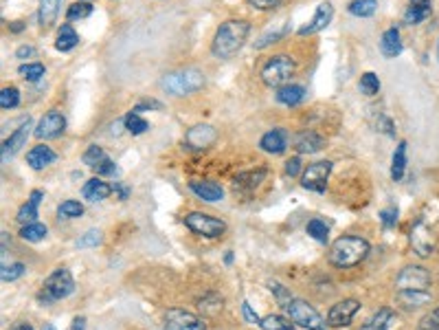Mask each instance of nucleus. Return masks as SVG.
Masks as SVG:
<instances>
[{"label":"nucleus","mask_w":439,"mask_h":330,"mask_svg":"<svg viewBox=\"0 0 439 330\" xmlns=\"http://www.w3.org/2000/svg\"><path fill=\"white\" fill-rule=\"evenodd\" d=\"M204 86V75L196 69H185V71H176L165 75L161 80V88L167 91L170 95L176 97H185L191 93H198L200 88Z\"/></svg>","instance_id":"obj_3"},{"label":"nucleus","mask_w":439,"mask_h":330,"mask_svg":"<svg viewBox=\"0 0 439 330\" xmlns=\"http://www.w3.org/2000/svg\"><path fill=\"white\" fill-rule=\"evenodd\" d=\"M323 146H325V139L314 130H305L294 139V150L299 155H314Z\"/></svg>","instance_id":"obj_17"},{"label":"nucleus","mask_w":439,"mask_h":330,"mask_svg":"<svg viewBox=\"0 0 439 330\" xmlns=\"http://www.w3.org/2000/svg\"><path fill=\"white\" fill-rule=\"evenodd\" d=\"M66 130V119L60 110H48L46 115L40 119L35 128V137L37 139H57L60 134H64Z\"/></svg>","instance_id":"obj_12"},{"label":"nucleus","mask_w":439,"mask_h":330,"mask_svg":"<svg viewBox=\"0 0 439 330\" xmlns=\"http://www.w3.org/2000/svg\"><path fill=\"white\" fill-rule=\"evenodd\" d=\"M84 324H86L84 317H77V320L73 322V326H71V330H84Z\"/></svg>","instance_id":"obj_56"},{"label":"nucleus","mask_w":439,"mask_h":330,"mask_svg":"<svg viewBox=\"0 0 439 330\" xmlns=\"http://www.w3.org/2000/svg\"><path fill=\"white\" fill-rule=\"evenodd\" d=\"M411 245H413V249H415V253H418L420 258L431 256L433 249H435L431 229H429V227H426L422 220H420L415 227H413V232H411Z\"/></svg>","instance_id":"obj_13"},{"label":"nucleus","mask_w":439,"mask_h":330,"mask_svg":"<svg viewBox=\"0 0 439 330\" xmlns=\"http://www.w3.org/2000/svg\"><path fill=\"white\" fill-rule=\"evenodd\" d=\"M77 42H80V37H77L75 29L71 27V24H62V29L57 33V51H62V53H66V51H73L77 46Z\"/></svg>","instance_id":"obj_29"},{"label":"nucleus","mask_w":439,"mask_h":330,"mask_svg":"<svg viewBox=\"0 0 439 330\" xmlns=\"http://www.w3.org/2000/svg\"><path fill=\"white\" fill-rule=\"evenodd\" d=\"M82 214H84V205L80 200H64L57 207L60 218H80Z\"/></svg>","instance_id":"obj_36"},{"label":"nucleus","mask_w":439,"mask_h":330,"mask_svg":"<svg viewBox=\"0 0 439 330\" xmlns=\"http://www.w3.org/2000/svg\"><path fill=\"white\" fill-rule=\"evenodd\" d=\"M16 55H18V58H29V55H33V46H20Z\"/></svg>","instance_id":"obj_55"},{"label":"nucleus","mask_w":439,"mask_h":330,"mask_svg":"<svg viewBox=\"0 0 439 330\" xmlns=\"http://www.w3.org/2000/svg\"><path fill=\"white\" fill-rule=\"evenodd\" d=\"M380 220L382 225L386 227V229H391V227H395L397 223V207H386L380 211Z\"/></svg>","instance_id":"obj_48"},{"label":"nucleus","mask_w":439,"mask_h":330,"mask_svg":"<svg viewBox=\"0 0 439 330\" xmlns=\"http://www.w3.org/2000/svg\"><path fill=\"white\" fill-rule=\"evenodd\" d=\"M330 172H332V163L330 161H316L312 165H307V170L301 176V185L310 192H325L328 187V179H330Z\"/></svg>","instance_id":"obj_9"},{"label":"nucleus","mask_w":439,"mask_h":330,"mask_svg":"<svg viewBox=\"0 0 439 330\" xmlns=\"http://www.w3.org/2000/svg\"><path fill=\"white\" fill-rule=\"evenodd\" d=\"M114 192L112 185L103 183L101 179H90L84 187H82V196L90 202H99V200H106L110 194Z\"/></svg>","instance_id":"obj_23"},{"label":"nucleus","mask_w":439,"mask_h":330,"mask_svg":"<svg viewBox=\"0 0 439 330\" xmlns=\"http://www.w3.org/2000/svg\"><path fill=\"white\" fill-rule=\"evenodd\" d=\"M215 139H217V134L211 125H193L185 137V144L191 150H204V148H209Z\"/></svg>","instance_id":"obj_14"},{"label":"nucleus","mask_w":439,"mask_h":330,"mask_svg":"<svg viewBox=\"0 0 439 330\" xmlns=\"http://www.w3.org/2000/svg\"><path fill=\"white\" fill-rule=\"evenodd\" d=\"M350 14L356 16V18H369L376 14L378 9V0H354V3H350Z\"/></svg>","instance_id":"obj_31"},{"label":"nucleus","mask_w":439,"mask_h":330,"mask_svg":"<svg viewBox=\"0 0 439 330\" xmlns=\"http://www.w3.org/2000/svg\"><path fill=\"white\" fill-rule=\"evenodd\" d=\"M46 225L42 223H31V225H24L20 229V238L27 240V243H40V240L46 236Z\"/></svg>","instance_id":"obj_33"},{"label":"nucleus","mask_w":439,"mask_h":330,"mask_svg":"<svg viewBox=\"0 0 439 330\" xmlns=\"http://www.w3.org/2000/svg\"><path fill=\"white\" fill-rule=\"evenodd\" d=\"M112 189L119 194V198H121V200H125L127 196H130V187L123 185V183H114V185H112Z\"/></svg>","instance_id":"obj_54"},{"label":"nucleus","mask_w":439,"mask_h":330,"mask_svg":"<svg viewBox=\"0 0 439 330\" xmlns=\"http://www.w3.org/2000/svg\"><path fill=\"white\" fill-rule=\"evenodd\" d=\"M242 313H244V320H247L249 324L260 326V322H262V320L253 313V309H251V304H249V302H244V304H242Z\"/></svg>","instance_id":"obj_51"},{"label":"nucleus","mask_w":439,"mask_h":330,"mask_svg":"<svg viewBox=\"0 0 439 330\" xmlns=\"http://www.w3.org/2000/svg\"><path fill=\"white\" fill-rule=\"evenodd\" d=\"M431 273L424 266H404L395 277V290H429Z\"/></svg>","instance_id":"obj_8"},{"label":"nucleus","mask_w":439,"mask_h":330,"mask_svg":"<svg viewBox=\"0 0 439 330\" xmlns=\"http://www.w3.org/2000/svg\"><path fill=\"white\" fill-rule=\"evenodd\" d=\"M332 18H334V7L330 3H321L314 18H312V22L305 24V27H301L299 35H314V33L323 31L332 22Z\"/></svg>","instance_id":"obj_15"},{"label":"nucleus","mask_w":439,"mask_h":330,"mask_svg":"<svg viewBox=\"0 0 439 330\" xmlns=\"http://www.w3.org/2000/svg\"><path fill=\"white\" fill-rule=\"evenodd\" d=\"M268 286H270V290H273V293H275V297H277V302H279V306L288 309V304L294 299V297L290 295V290H288L286 286H281L279 282H270Z\"/></svg>","instance_id":"obj_43"},{"label":"nucleus","mask_w":439,"mask_h":330,"mask_svg":"<svg viewBox=\"0 0 439 330\" xmlns=\"http://www.w3.org/2000/svg\"><path fill=\"white\" fill-rule=\"evenodd\" d=\"M307 234L312 236L314 240H319V243H328V238H330V227L325 220H321V218H312L307 223Z\"/></svg>","instance_id":"obj_35"},{"label":"nucleus","mask_w":439,"mask_h":330,"mask_svg":"<svg viewBox=\"0 0 439 330\" xmlns=\"http://www.w3.org/2000/svg\"><path fill=\"white\" fill-rule=\"evenodd\" d=\"M406 141H400L395 152H393V161H391V179L393 181H400L404 176V170H406Z\"/></svg>","instance_id":"obj_28"},{"label":"nucleus","mask_w":439,"mask_h":330,"mask_svg":"<svg viewBox=\"0 0 439 330\" xmlns=\"http://www.w3.org/2000/svg\"><path fill=\"white\" fill-rule=\"evenodd\" d=\"M437 58H439V44H437Z\"/></svg>","instance_id":"obj_61"},{"label":"nucleus","mask_w":439,"mask_h":330,"mask_svg":"<svg viewBox=\"0 0 439 330\" xmlns=\"http://www.w3.org/2000/svg\"><path fill=\"white\" fill-rule=\"evenodd\" d=\"M369 256V243L360 236H341L337 243L330 247L328 260L339 269H350L360 264Z\"/></svg>","instance_id":"obj_2"},{"label":"nucleus","mask_w":439,"mask_h":330,"mask_svg":"<svg viewBox=\"0 0 439 330\" xmlns=\"http://www.w3.org/2000/svg\"><path fill=\"white\" fill-rule=\"evenodd\" d=\"M360 309V302L358 299H343L337 302L328 313V326L330 328H347L352 324L354 315Z\"/></svg>","instance_id":"obj_11"},{"label":"nucleus","mask_w":439,"mask_h":330,"mask_svg":"<svg viewBox=\"0 0 439 330\" xmlns=\"http://www.w3.org/2000/svg\"><path fill=\"white\" fill-rule=\"evenodd\" d=\"M397 324V315L391 309H380L378 313H373V317L360 326V330H391Z\"/></svg>","instance_id":"obj_22"},{"label":"nucleus","mask_w":439,"mask_h":330,"mask_svg":"<svg viewBox=\"0 0 439 330\" xmlns=\"http://www.w3.org/2000/svg\"><path fill=\"white\" fill-rule=\"evenodd\" d=\"M14 330H33V326L31 324H18Z\"/></svg>","instance_id":"obj_58"},{"label":"nucleus","mask_w":439,"mask_h":330,"mask_svg":"<svg viewBox=\"0 0 439 330\" xmlns=\"http://www.w3.org/2000/svg\"><path fill=\"white\" fill-rule=\"evenodd\" d=\"M82 3H86V0H82Z\"/></svg>","instance_id":"obj_63"},{"label":"nucleus","mask_w":439,"mask_h":330,"mask_svg":"<svg viewBox=\"0 0 439 330\" xmlns=\"http://www.w3.org/2000/svg\"><path fill=\"white\" fill-rule=\"evenodd\" d=\"M20 104V91L14 86L9 88H3V93H0V106H3L5 110H11L16 108Z\"/></svg>","instance_id":"obj_38"},{"label":"nucleus","mask_w":439,"mask_h":330,"mask_svg":"<svg viewBox=\"0 0 439 330\" xmlns=\"http://www.w3.org/2000/svg\"><path fill=\"white\" fill-rule=\"evenodd\" d=\"M165 330H206L198 315L185 309H170L165 313Z\"/></svg>","instance_id":"obj_10"},{"label":"nucleus","mask_w":439,"mask_h":330,"mask_svg":"<svg viewBox=\"0 0 439 330\" xmlns=\"http://www.w3.org/2000/svg\"><path fill=\"white\" fill-rule=\"evenodd\" d=\"M264 179H266V170L244 172V174H238V176H235V187H242V189H255Z\"/></svg>","instance_id":"obj_32"},{"label":"nucleus","mask_w":439,"mask_h":330,"mask_svg":"<svg viewBox=\"0 0 439 330\" xmlns=\"http://www.w3.org/2000/svg\"><path fill=\"white\" fill-rule=\"evenodd\" d=\"M299 170H301V159L299 157H294V159H290L286 163V174L288 176H296V174H299Z\"/></svg>","instance_id":"obj_52"},{"label":"nucleus","mask_w":439,"mask_h":330,"mask_svg":"<svg viewBox=\"0 0 439 330\" xmlns=\"http://www.w3.org/2000/svg\"><path fill=\"white\" fill-rule=\"evenodd\" d=\"M44 330H57V328H55V326H51V324H48V326H46Z\"/></svg>","instance_id":"obj_60"},{"label":"nucleus","mask_w":439,"mask_h":330,"mask_svg":"<svg viewBox=\"0 0 439 330\" xmlns=\"http://www.w3.org/2000/svg\"><path fill=\"white\" fill-rule=\"evenodd\" d=\"M294 73V60L288 55H275L270 58L264 69H262V82L266 86H273V88H281L286 86L288 80L292 78Z\"/></svg>","instance_id":"obj_5"},{"label":"nucleus","mask_w":439,"mask_h":330,"mask_svg":"<svg viewBox=\"0 0 439 330\" xmlns=\"http://www.w3.org/2000/svg\"><path fill=\"white\" fill-rule=\"evenodd\" d=\"M380 51L384 58H397L402 53V37H400V31L395 27L386 29L382 33V40H380Z\"/></svg>","instance_id":"obj_25"},{"label":"nucleus","mask_w":439,"mask_h":330,"mask_svg":"<svg viewBox=\"0 0 439 330\" xmlns=\"http://www.w3.org/2000/svg\"><path fill=\"white\" fill-rule=\"evenodd\" d=\"M53 161H57V155L48 146H35V148L29 150V155H27V163L33 170H42Z\"/></svg>","instance_id":"obj_24"},{"label":"nucleus","mask_w":439,"mask_h":330,"mask_svg":"<svg viewBox=\"0 0 439 330\" xmlns=\"http://www.w3.org/2000/svg\"><path fill=\"white\" fill-rule=\"evenodd\" d=\"M22 29H24L22 22H11V31H14V33H20Z\"/></svg>","instance_id":"obj_57"},{"label":"nucleus","mask_w":439,"mask_h":330,"mask_svg":"<svg viewBox=\"0 0 439 330\" xmlns=\"http://www.w3.org/2000/svg\"><path fill=\"white\" fill-rule=\"evenodd\" d=\"M395 299L400 306H404V309H420L424 304H429L433 299V295L429 290H397Z\"/></svg>","instance_id":"obj_21"},{"label":"nucleus","mask_w":439,"mask_h":330,"mask_svg":"<svg viewBox=\"0 0 439 330\" xmlns=\"http://www.w3.org/2000/svg\"><path fill=\"white\" fill-rule=\"evenodd\" d=\"M435 313H437V315H439V306H437V309H435Z\"/></svg>","instance_id":"obj_62"},{"label":"nucleus","mask_w":439,"mask_h":330,"mask_svg":"<svg viewBox=\"0 0 439 330\" xmlns=\"http://www.w3.org/2000/svg\"><path fill=\"white\" fill-rule=\"evenodd\" d=\"M125 128H127V132H132V134H143L150 128V123L145 119H141L136 112H130V115L125 117Z\"/></svg>","instance_id":"obj_39"},{"label":"nucleus","mask_w":439,"mask_h":330,"mask_svg":"<svg viewBox=\"0 0 439 330\" xmlns=\"http://www.w3.org/2000/svg\"><path fill=\"white\" fill-rule=\"evenodd\" d=\"M251 31V24L247 20H226L222 27L215 31L211 51L213 55L220 60H229L233 58L238 51L244 46Z\"/></svg>","instance_id":"obj_1"},{"label":"nucleus","mask_w":439,"mask_h":330,"mask_svg":"<svg viewBox=\"0 0 439 330\" xmlns=\"http://www.w3.org/2000/svg\"><path fill=\"white\" fill-rule=\"evenodd\" d=\"M260 328H264V330H296L294 324H290V320H286V317H281V315L262 317Z\"/></svg>","instance_id":"obj_34"},{"label":"nucleus","mask_w":439,"mask_h":330,"mask_svg":"<svg viewBox=\"0 0 439 330\" xmlns=\"http://www.w3.org/2000/svg\"><path fill=\"white\" fill-rule=\"evenodd\" d=\"M73 290H75V280H73L71 271L69 269H55L44 280L40 293H37V299H40L42 304H53V302L69 297Z\"/></svg>","instance_id":"obj_4"},{"label":"nucleus","mask_w":439,"mask_h":330,"mask_svg":"<svg viewBox=\"0 0 439 330\" xmlns=\"http://www.w3.org/2000/svg\"><path fill=\"white\" fill-rule=\"evenodd\" d=\"M20 75H24V80L29 82H37L44 75V67L40 62H33V64H22L20 67Z\"/></svg>","instance_id":"obj_41"},{"label":"nucleus","mask_w":439,"mask_h":330,"mask_svg":"<svg viewBox=\"0 0 439 330\" xmlns=\"http://www.w3.org/2000/svg\"><path fill=\"white\" fill-rule=\"evenodd\" d=\"M29 130H31V123H29V119H27L14 134H11V137L7 139V141L3 144V161H7L9 157H14L16 152H18L24 144H27Z\"/></svg>","instance_id":"obj_19"},{"label":"nucleus","mask_w":439,"mask_h":330,"mask_svg":"<svg viewBox=\"0 0 439 330\" xmlns=\"http://www.w3.org/2000/svg\"><path fill=\"white\" fill-rule=\"evenodd\" d=\"M378 128H382V130H384L386 134H391V137L395 134V132H393V130H395V125L391 123V119H389V117H380V123H378Z\"/></svg>","instance_id":"obj_53"},{"label":"nucleus","mask_w":439,"mask_h":330,"mask_svg":"<svg viewBox=\"0 0 439 330\" xmlns=\"http://www.w3.org/2000/svg\"><path fill=\"white\" fill-rule=\"evenodd\" d=\"M277 101L283 106H296V104H301V101L305 99V88L299 86V84H286V86H281L277 88Z\"/></svg>","instance_id":"obj_27"},{"label":"nucleus","mask_w":439,"mask_h":330,"mask_svg":"<svg viewBox=\"0 0 439 330\" xmlns=\"http://www.w3.org/2000/svg\"><path fill=\"white\" fill-rule=\"evenodd\" d=\"M249 3L255 7V9H260V11H268V9H275L281 5V0H249Z\"/></svg>","instance_id":"obj_50"},{"label":"nucleus","mask_w":439,"mask_h":330,"mask_svg":"<svg viewBox=\"0 0 439 330\" xmlns=\"http://www.w3.org/2000/svg\"><path fill=\"white\" fill-rule=\"evenodd\" d=\"M185 225L193 234L204 236V238H220L226 232L224 220L215 218V216L209 214H200V211H191L185 216Z\"/></svg>","instance_id":"obj_7"},{"label":"nucleus","mask_w":439,"mask_h":330,"mask_svg":"<svg viewBox=\"0 0 439 330\" xmlns=\"http://www.w3.org/2000/svg\"><path fill=\"white\" fill-rule=\"evenodd\" d=\"M288 315H290V322L294 326H301L305 330H325V320L319 315V311L312 306V304H307L305 299H292L288 304Z\"/></svg>","instance_id":"obj_6"},{"label":"nucleus","mask_w":439,"mask_h":330,"mask_svg":"<svg viewBox=\"0 0 439 330\" xmlns=\"http://www.w3.org/2000/svg\"><path fill=\"white\" fill-rule=\"evenodd\" d=\"M415 330H439V315L435 311L431 315H424Z\"/></svg>","instance_id":"obj_46"},{"label":"nucleus","mask_w":439,"mask_h":330,"mask_svg":"<svg viewBox=\"0 0 439 330\" xmlns=\"http://www.w3.org/2000/svg\"><path fill=\"white\" fill-rule=\"evenodd\" d=\"M95 172H97V174H103V176H112V174H117V165H114V163L106 157V159H103V161L97 165V168H95Z\"/></svg>","instance_id":"obj_49"},{"label":"nucleus","mask_w":439,"mask_h":330,"mask_svg":"<svg viewBox=\"0 0 439 330\" xmlns=\"http://www.w3.org/2000/svg\"><path fill=\"white\" fill-rule=\"evenodd\" d=\"M62 0H40V11H37V22L42 29L53 27L57 16H60Z\"/></svg>","instance_id":"obj_26"},{"label":"nucleus","mask_w":439,"mask_h":330,"mask_svg":"<svg viewBox=\"0 0 439 330\" xmlns=\"http://www.w3.org/2000/svg\"><path fill=\"white\" fill-rule=\"evenodd\" d=\"M431 0H411V5H429Z\"/></svg>","instance_id":"obj_59"},{"label":"nucleus","mask_w":439,"mask_h":330,"mask_svg":"<svg viewBox=\"0 0 439 330\" xmlns=\"http://www.w3.org/2000/svg\"><path fill=\"white\" fill-rule=\"evenodd\" d=\"M189 189L193 194H196L198 198L206 200V202H217L224 198V189L222 185H217L213 181H191L189 183Z\"/></svg>","instance_id":"obj_16"},{"label":"nucleus","mask_w":439,"mask_h":330,"mask_svg":"<svg viewBox=\"0 0 439 330\" xmlns=\"http://www.w3.org/2000/svg\"><path fill=\"white\" fill-rule=\"evenodd\" d=\"M93 14V5L90 3H75L69 7V20H77V18H88Z\"/></svg>","instance_id":"obj_44"},{"label":"nucleus","mask_w":439,"mask_h":330,"mask_svg":"<svg viewBox=\"0 0 439 330\" xmlns=\"http://www.w3.org/2000/svg\"><path fill=\"white\" fill-rule=\"evenodd\" d=\"M42 198H44V194L40 192V189H33L31 196H29V200L24 202V205L18 209L16 220H18L22 227L35 223V218H37V207H40V200H42Z\"/></svg>","instance_id":"obj_20"},{"label":"nucleus","mask_w":439,"mask_h":330,"mask_svg":"<svg viewBox=\"0 0 439 330\" xmlns=\"http://www.w3.org/2000/svg\"><path fill=\"white\" fill-rule=\"evenodd\" d=\"M431 14H433V3H429V5H411L406 9V14H404V22L406 24H420L426 18H431Z\"/></svg>","instance_id":"obj_30"},{"label":"nucleus","mask_w":439,"mask_h":330,"mask_svg":"<svg viewBox=\"0 0 439 330\" xmlns=\"http://www.w3.org/2000/svg\"><path fill=\"white\" fill-rule=\"evenodd\" d=\"M24 273V264L22 262H14V264H3V273H0V277H3V282H14L18 280V277Z\"/></svg>","instance_id":"obj_42"},{"label":"nucleus","mask_w":439,"mask_h":330,"mask_svg":"<svg viewBox=\"0 0 439 330\" xmlns=\"http://www.w3.org/2000/svg\"><path fill=\"white\" fill-rule=\"evenodd\" d=\"M380 91V80L376 73H365L363 78H360V93L367 95V97H373L378 95Z\"/></svg>","instance_id":"obj_37"},{"label":"nucleus","mask_w":439,"mask_h":330,"mask_svg":"<svg viewBox=\"0 0 439 330\" xmlns=\"http://www.w3.org/2000/svg\"><path fill=\"white\" fill-rule=\"evenodd\" d=\"M101 232L99 229H90V232H86L80 240H77V247H97V245H101Z\"/></svg>","instance_id":"obj_45"},{"label":"nucleus","mask_w":439,"mask_h":330,"mask_svg":"<svg viewBox=\"0 0 439 330\" xmlns=\"http://www.w3.org/2000/svg\"><path fill=\"white\" fill-rule=\"evenodd\" d=\"M288 33V27H283V29H279V31H275V33H266V35H262L260 40L255 42V49H264V46H268L270 42H275V40H279V37H283Z\"/></svg>","instance_id":"obj_47"},{"label":"nucleus","mask_w":439,"mask_h":330,"mask_svg":"<svg viewBox=\"0 0 439 330\" xmlns=\"http://www.w3.org/2000/svg\"><path fill=\"white\" fill-rule=\"evenodd\" d=\"M286 146H288V134L283 128H275L266 132L260 141V148L268 152V155H281V152L286 150Z\"/></svg>","instance_id":"obj_18"},{"label":"nucleus","mask_w":439,"mask_h":330,"mask_svg":"<svg viewBox=\"0 0 439 330\" xmlns=\"http://www.w3.org/2000/svg\"><path fill=\"white\" fill-rule=\"evenodd\" d=\"M108 155H106V152H103L99 146H90L88 150H86V155H84V163L88 165V168H97V165L103 161V159H106Z\"/></svg>","instance_id":"obj_40"}]
</instances>
